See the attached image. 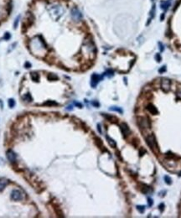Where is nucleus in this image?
I'll return each mask as SVG.
<instances>
[{
    "label": "nucleus",
    "instance_id": "f257e3e1",
    "mask_svg": "<svg viewBox=\"0 0 181 218\" xmlns=\"http://www.w3.org/2000/svg\"><path fill=\"white\" fill-rule=\"evenodd\" d=\"M146 143L148 145L149 148L151 149L152 151H153L154 153H158L159 147H158V144H157V141H156L155 137H154V135L151 134L148 136V137L146 138Z\"/></svg>",
    "mask_w": 181,
    "mask_h": 218
},
{
    "label": "nucleus",
    "instance_id": "f03ea898",
    "mask_svg": "<svg viewBox=\"0 0 181 218\" xmlns=\"http://www.w3.org/2000/svg\"><path fill=\"white\" fill-rule=\"evenodd\" d=\"M49 12H50L52 17L55 19H58L64 14V9L62 7L59 6V5H55V6H52L49 9Z\"/></svg>",
    "mask_w": 181,
    "mask_h": 218
},
{
    "label": "nucleus",
    "instance_id": "7ed1b4c3",
    "mask_svg": "<svg viewBox=\"0 0 181 218\" xmlns=\"http://www.w3.org/2000/svg\"><path fill=\"white\" fill-rule=\"evenodd\" d=\"M31 44H32L34 51H40L41 50H44L45 48V44H44V42L42 40H40L39 37H36L34 39L32 42H31Z\"/></svg>",
    "mask_w": 181,
    "mask_h": 218
},
{
    "label": "nucleus",
    "instance_id": "20e7f679",
    "mask_svg": "<svg viewBox=\"0 0 181 218\" xmlns=\"http://www.w3.org/2000/svg\"><path fill=\"white\" fill-rule=\"evenodd\" d=\"M138 124L141 129H147L150 128V122L147 117H138Z\"/></svg>",
    "mask_w": 181,
    "mask_h": 218
},
{
    "label": "nucleus",
    "instance_id": "39448f33",
    "mask_svg": "<svg viewBox=\"0 0 181 218\" xmlns=\"http://www.w3.org/2000/svg\"><path fill=\"white\" fill-rule=\"evenodd\" d=\"M170 84H171L170 80L167 79V78H164L161 81V88L163 89V91H165V92L169 91L170 89Z\"/></svg>",
    "mask_w": 181,
    "mask_h": 218
},
{
    "label": "nucleus",
    "instance_id": "423d86ee",
    "mask_svg": "<svg viewBox=\"0 0 181 218\" xmlns=\"http://www.w3.org/2000/svg\"><path fill=\"white\" fill-rule=\"evenodd\" d=\"M102 78H103V77H101V76H99L97 74H96V73L95 74H93L92 76H91V86H92L93 88H95L99 81L102 80Z\"/></svg>",
    "mask_w": 181,
    "mask_h": 218
},
{
    "label": "nucleus",
    "instance_id": "0eeeda50",
    "mask_svg": "<svg viewBox=\"0 0 181 218\" xmlns=\"http://www.w3.org/2000/svg\"><path fill=\"white\" fill-rule=\"evenodd\" d=\"M71 16L75 21H80L82 18V14L77 8H73L71 10Z\"/></svg>",
    "mask_w": 181,
    "mask_h": 218
},
{
    "label": "nucleus",
    "instance_id": "6e6552de",
    "mask_svg": "<svg viewBox=\"0 0 181 218\" xmlns=\"http://www.w3.org/2000/svg\"><path fill=\"white\" fill-rule=\"evenodd\" d=\"M23 198L22 193L20 192L19 190H14L11 193V199L13 201H21Z\"/></svg>",
    "mask_w": 181,
    "mask_h": 218
},
{
    "label": "nucleus",
    "instance_id": "1a4fd4ad",
    "mask_svg": "<svg viewBox=\"0 0 181 218\" xmlns=\"http://www.w3.org/2000/svg\"><path fill=\"white\" fill-rule=\"evenodd\" d=\"M6 156H7V159H9L11 163H14L15 161H16V158H17L16 154H15L13 150H11V149H9V150L7 151Z\"/></svg>",
    "mask_w": 181,
    "mask_h": 218
},
{
    "label": "nucleus",
    "instance_id": "9d476101",
    "mask_svg": "<svg viewBox=\"0 0 181 218\" xmlns=\"http://www.w3.org/2000/svg\"><path fill=\"white\" fill-rule=\"evenodd\" d=\"M120 128H121V131H122V133L123 134L124 137H127V136L129 134L130 130H129V128H128L127 123H122V124L120 125Z\"/></svg>",
    "mask_w": 181,
    "mask_h": 218
},
{
    "label": "nucleus",
    "instance_id": "9b49d317",
    "mask_svg": "<svg viewBox=\"0 0 181 218\" xmlns=\"http://www.w3.org/2000/svg\"><path fill=\"white\" fill-rule=\"evenodd\" d=\"M147 110H148V111L150 112L151 114H153V115H156V114L159 113L158 110H157L155 106H153V105L151 104V103L148 104V106H147Z\"/></svg>",
    "mask_w": 181,
    "mask_h": 218
},
{
    "label": "nucleus",
    "instance_id": "f8f14e48",
    "mask_svg": "<svg viewBox=\"0 0 181 218\" xmlns=\"http://www.w3.org/2000/svg\"><path fill=\"white\" fill-rule=\"evenodd\" d=\"M9 181L5 178H3V177H0V191L4 190V189L9 184Z\"/></svg>",
    "mask_w": 181,
    "mask_h": 218
},
{
    "label": "nucleus",
    "instance_id": "ddd939ff",
    "mask_svg": "<svg viewBox=\"0 0 181 218\" xmlns=\"http://www.w3.org/2000/svg\"><path fill=\"white\" fill-rule=\"evenodd\" d=\"M170 6V0H169V1H166V2H162L160 4V7L162 9L164 10H167L168 8H169Z\"/></svg>",
    "mask_w": 181,
    "mask_h": 218
},
{
    "label": "nucleus",
    "instance_id": "4468645a",
    "mask_svg": "<svg viewBox=\"0 0 181 218\" xmlns=\"http://www.w3.org/2000/svg\"><path fill=\"white\" fill-rule=\"evenodd\" d=\"M107 142H108V143L110 144V146L112 147V148H116V142H115L113 139L111 138L110 137H108V136H107Z\"/></svg>",
    "mask_w": 181,
    "mask_h": 218
},
{
    "label": "nucleus",
    "instance_id": "2eb2a0df",
    "mask_svg": "<svg viewBox=\"0 0 181 218\" xmlns=\"http://www.w3.org/2000/svg\"><path fill=\"white\" fill-rule=\"evenodd\" d=\"M154 14H155V6H154V5H153V9H152V10L150 11V19H148V23H147V25H148V23L151 22L152 19H153V16H154Z\"/></svg>",
    "mask_w": 181,
    "mask_h": 218
},
{
    "label": "nucleus",
    "instance_id": "dca6fc26",
    "mask_svg": "<svg viewBox=\"0 0 181 218\" xmlns=\"http://www.w3.org/2000/svg\"><path fill=\"white\" fill-rule=\"evenodd\" d=\"M109 110H111V111H114V112H119V113H122L123 112L122 109H121L118 107H110Z\"/></svg>",
    "mask_w": 181,
    "mask_h": 218
},
{
    "label": "nucleus",
    "instance_id": "f3484780",
    "mask_svg": "<svg viewBox=\"0 0 181 218\" xmlns=\"http://www.w3.org/2000/svg\"><path fill=\"white\" fill-rule=\"evenodd\" d=\"M23 99L24 100V101H26V102H29L32 101V98H31L30 94H29V93L25 94V95L23 96Z\"/></svg>",
    "mask_w": 181,
    "mask_h": 218
},
{
    "label": "nucleus",
    "instance_id": "a211bd4d",
    "mask_svg": "<svg viewBox=\"0 0 181 218\" xmlns=\"http://www.w3.org/2000/svg\"><path fill=\"white\" fill-rule=\"evenodd\" d=\"M164 181H165V183H166L167 185H171V184H172L171 178H170L169 176H168V175L164 176Z\"/></svg>",
    "mask_w": 181,
    "mask_h": 218
},
{
    "label": "nucleus",
    "instance_id": "6ab92c4d",
    "mask_svg": "<svg viewBox=\"0 0 181 218\" xmlns=\"http://www.w3.org/2000/svg\"><path fill=\"white\" fill-rule=\"evenodd\" d=\"M113 70H111V69H109V70H107V71H106V73H105V75L106 76H107V77H112V76H113Z\"/></svg>",
    "mask_w": 181,
    "mask_h": 218
},
{
    "label": "nucleus",
    "instance_id": "aec40b11",
    "mask_svg": "<svg viewBox=\"0 0 181 218\" xmlns=\"http://www.w3.org/2000/svg\"><path fill=\"white\" fill-rule=\"evenodd\" d=\"M137 210L140 212V213H143L144 211H145V206H138Z\"/></svg>",
    "mask_w": 181,
    "mask_h": 218
},
{
    "label": "nucleus",
    "instance_id": "412c9836",
    "mask_svg": "<svg viewBox=\"0 0 181 218\" xmlns=\"http://www.w3.org/2000/svg\"><path fill=\"white\" fill-rule=\"evenodd\" d=\"M44 105H47V106H56V105H58V104H57L56 102L49 101L47 102H44Z\"/></svg>",
    "mask_w": 181,
    "mask_h": 218
},
{
    "label": "nucleus",
    "instance_id": "4be33fe9",
    "mask_svg": "<svg viewBox=\"0 0 181 218\" xmlns=\"http://www.w3.org/2000/svg\"><path fill=\"white\" fill-rule=\"evenodd\" d=\"M31 77H32V79L35 81H38L39 79V75L37 73H31Z\"/></svg>",
    "mask_w": 181,
    "mask_h": 218
},
{
    "label": "nucleus",
    "instance_id": "5701e85b",
    "mask_svg": "<svg viewBox=\"0 0 181 218\" xmlns=\"http://www.w3.org/2000/svg\"><path fill=\"white\" fill-rule=\"evenodd\" d=\"M9 107H11V108L15 106V101L14 99H9Z\"/></svg>",
    "mask_w": 181,
    "mask_h": 218
},
{
    "label": "nucleus",
    "instance_id": "b1692460",
    "mask_svg": "<svg viewBox=\"0 0 181 218\" xmlns=\"http://www.w3.org/2000/svg\"><path fill=\"white\" fill-rule=\"evenodd\" d=\"M48 78H49V80H56V79H58L57 76L54 75V74H49V75L48 76Z\"/></svg>",
    "mask_w": 181,
    "mask_h": 218
},
{
    "label": "nucleus",
    "instance_id": "393cba45",
    "mask_svg": "<svg viewBox=\"0 0 181 218\" xmlns=\"http://www.w3.org/2000/svg\"><path fill=\"white\" fill-rule=\"evenodd\" d=\"M165 71H166V66H165V65L162 66L160 69L159 70V72L160 73V74H162V73H164V72H165Z\"/></svg>",
    "mask_w": 181,
    "mask_h": 218
},
{
    "label": "nucleus",
    "instance_id": "a878e982",
    "mask_svg": "<svg viewBox=\"0 0 181 218\" xmlns=\"http://www.w3.org/2000/svg\"><path fill=\"white\" fill-rule=\"evenodd\" d=\"M177 96L179 98V99H181V86H179L177 90Z\"/></svg>",
    "mask_w": 181,
    "mask_h": 218
},
{
    "label": "nucleus",
    "instance_id": "bb28decb",
    "mask_svg": "<svg viewBox=\"0 0 181 218\" xmlns=\"http://www.w3.org/2000/svg\"><path fill=\"white\" fill-rule=\"evenodd\" d=\"M153 199L149 197V198L148 199V206H153Z\"/></svg>",
    "mask_w": 181,
    "mask_h": 218
},
{
    "label": "nucleus",
    "instance_id": "cd10ccee",
    "mask_svg": "<svg viewBox=\"0 0 181 218\" xmlns=\"http://www.w3.org/2000/svg\"><path fill=\"white\" fill-rule=\"evenodd\" d=\"M155 59L157 60V61H158V62H160V61H161V56H160V55H159V54H156Z\"/></svg>",
    "mask_w": 181,
    "mask_h": 218
},
{
    "label": "nucleus",
    "instance_id": "c85d7f7f",
    "mask_svg": "<svg viewBox=\"0 0 181 218\" xmlns=\"http://www.w3.org/2000/svg\"><path fill=\"white\" fill-rule=\"evenodd\" d=\"M159 50H160V51H164V44L159 42Z\"/></svg>",
    "mask_w": 181,
    "mask_h": 218
},
{
    "label": "nucleus",
    "instance_id": "c756f323",
    "mask_svg": "<svg viewBox=\"0 0 181 218\" xmlns=\"http://www.w3.org/2000/svg\"><path fill=\"white\" fill-rule=\"evenodd\" d=\"M91 103H92L93 106H95V107H99V106H100V104H99V102H97L96 101H93L92 102H91Z\"/></svg>",
    "mask_w": 181,
    "mask_h": 218
},
{
    "label": "nucleus",
    "instance_id": "7c9ffc66",
    "mask_svg": "<svg viewBox=\"0 0 181 218\" xmlns=\"http://www.w3.org/2000/svg\"><path fill=\"white\" fill-rule=\"evenodd\" d=\"M164 204L161 203L160 205H159V210H160L161 211H164Z\"/></svg>",
    "mask_w": 181,
    "mask_h": 218
},
{
    "label": "nucleus",
    "instance_id": "2f4dec72",
    "mask_svg": "<svg viewBox=\"0 0 181 218\" xmlns=\"http://www.w3.org/2000/svg\"><path fill=\"white\" fill-rule=\"evenodd\" d=\"M10 38V35L9 33H6L5 34V35H4V39L5 40H9V39Z\"/></svg>",
    "mask_w": 181,
    "mask_h": 218
},
{
    "label": "nucleus",
    "instance_id": "473e14b6",
    "mask_svg": "<svg viewBox=\"0 0 181 218\" xmlns=\"http://www.w3.org/2000/svg\"><path fill=\"white\" fill-rule=\"evenodd\" d=\"M19 17H18L16 19H15V23H14V28H17V25H18V22H19Z\"/></svg>",
    "mask_w": 181,
    "mask_h": 218
},
{
    "label": "nucleus",
    "instance_id": "72a5a7b5",
    "mask_svg": "<svg viewBox=\"0 0 181 218\" xmlns=\"http://www.w3.org/2000/svg\"><path fill=\"white\" fill-rule=\"evenodd\" d=\"M74 104L75 105V106H77V107H82V105H81V103H79V102H74Z\"/></svg>",
    "mask_w": 181,
    "mask_h": 218
},
{
    "label": "nucleus",
    "instance_id": "f704fd0d",
    "mask_svg": "<svg viewBox=\"0 0 181 218\" xmlns=\"http://www.w3.org/2000/svg\"><path fill=\"white\" fill-rule=\"evenodd\" d=\"M97 129H98V132L101 133V125L100 124H97Z\"/></svg>",
    "mask_w": 181,
    "mask_h": 218
},
{
    "label": "nucleus",
    "instance_id": "c9c22d12",
    "mask_svg": "<svg viewBox=\"0 0 181 218\" xmlns=\"http://www.w3.org/2000/svg\"><path fill=\"white\" fill-rule=\"evenodd\" d=\"M72 108H73L72 106H71V105H70V106H68L66 107V110H69V111H70V110H72Z\"/></svg>",
    "mask_w": 181,
    "mask_h": 218
},
{
    "label": "nucleus",
    "instance_id": "e433bc0d",
    "mask_svg": "<svg viewBox=\"0 0 181 218\" xmlns=\"http://www.w3.org/2000/svg\"><path fill=\"white\" fill-rule=\"evenodd\" d=\"M25 66L27 67V68H30V63H28V62L25 63Z\"/></svg>",
    "mask_w": 181,
    "mask_h": 218
},
{
    "label": "nucleus",
    "instance_id": "4c0bfd02",
    "mask_svg": "<svg viewBox=\"0 0 181 218\" xmlns=\"http://www.w3.org/2000/svg\"><path fill=\"white\" fill-rule=\"evenodd\" d=\"M164 14H163L162 15H161V17H160V19H161V20H164Z\"/></svg>",
    "mask_w": 181,
    "mask_h": 218
},
{
    "label": "nucleus",
    "instance_id": "58836bf2",
    "mask_svg": "<svg viewBox=\"0 0 181 218\" xmlns=\"http://www.w3.org/2000/svg\"><path fill=\"white\" fill-rule=\"evenodd\" d=\"M179 176H180V177H181V171L179 173Z\"/></svg>",
    "mask_w": 181,
    "mask_h": 218
},
{
    "label": "nucleus",
    "instance_id": "ea45409f",
    "mask_svg": "<svg viewBox=\"0 0 181 218\" xmlns=\"http://www.w3.org/2000/svg\"></svg>",
    "mask_w": 181,
    "mask_h": 218
}]
</instances>
